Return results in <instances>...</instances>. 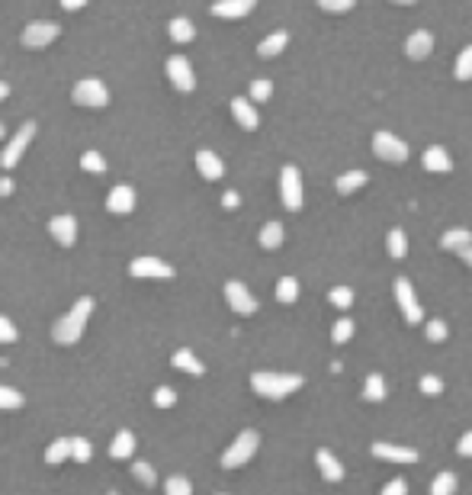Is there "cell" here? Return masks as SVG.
Masks as SVG:
<instances>
[{"mask_svg":"<svg viewBox=\"0 0 472 495\" xmlns=\"http://www.w3.org/2000/svg\"><path fill=\"white\" fill-rule=\"evenodd\" d=\"M19 338V331H17V325L7 319V315H0V345H13Z\"/></svg>","mask_w":472,"mask_h":495,"instance_id":"obj_25","label":"cell"},{"mask_svg":"<svg viewBox=\"0 0 472 495\" xmlns=\"http://www.w3.org/2000/svg\"><path fill=\"white\" fill-rule=\"evenodd\" d=\"M33 139H36V123H23V126H19V132L10 139V145L3 148V155H0V164H3V171L17 168L19 158L26 155V148H29V142H33Z\"/></svg>","mask_w":472,"mask_h":495,"instance_id":"obj_4","label":"cell"},{"mask_svg":"<svg viewBox=\"0 0 472 495\" xmlns=\"http://www.w3.org/2000/svg\"><path fill=\"white\" fill-rule=\"evenodd\" d=\"M257 447H260V434H257V431H241V434L235 437V444L222 453V466L225 470H238V466H244V463L257 453Z\"/></svg>","mask_w":472,"mask_h":495,"instance_id":"obj_2","label":"cell"},{"mask_svg":"<svg viewBox=\"0 0 472 495\" xmlns=\"http://www.w3.org/2000/svg\"><path fill=\"white\" fill-rule=\"evenodd\" d=\"M373 453L379 460H389V463H418V450H408V447H395V444H386V441H376Z\"/></svg>","mask_w":472,"mask_h":495,"instance_id":"obj_11","label":"cell"},{"mask_svg":"<svg viewBox=\"0 0 472 495\" xmlns=\"http://www.w3.org/2000/svg\"><path fill=\"white\" fill-rule=\"evenodd\" d=\"M129 274L139 280H171L174 277V270L157 258H135L132 264H129Z\"/></svg>","mask_w":472,"mask_h":495,"instance_id":"obj_7","label":"cell"},{"mask_svg":"<svg viewBox=\"0 0 472 495\" xmlns=\"http://www.w3.org/2000/svg\"><path fill=\"white\" fill-rule=\"evenodd\" d=\"M347 335H350V325H347V322H340V325L334 328V338H338V341H344Z\"/></svg>","mask_w":472,"mask_h":495,"instance_id":"obj_32","label":"cell"},{"mask_svg":"<svg viewBox=\"0 0 472 495\" xmlns=\"http://www.w3.org/2000/svg\"><path fill=\"white\" fill-rule=\"evenodd\" d=\"M174 402H177V393H174L171 386L155 389V405H157V409H171Z\"/></svg>","mask_w":472,"mask_h":495,"instance_id":"obj_26","label":"cell"},{"mask_svg":"<svg viewBox=\"0 0 472 495\" xmlns=\"http://www.w3.org/2000/svg\"><path fill=\"white\" fill-rule=\"evenodd\" d=\"M164 492L167 495H193V486H190V479L187 476H171L164 482Z\"/></svg>","mask_w":472,"mask_h":495,"instance_id":"obj_21","label":"cell"},{"mask_svg":"<svg viewBox=\"0 0 472 495\" xmlns=\"http://www.w3.org/2000/svg\"><path fill=\"white\" fill-rule=\"evenodd\" d=\"M366 399H370V402H379L382 399V379L379 377H370V383H366Z\"/></svg>","mask_w":472,"mask_h":495,"instance_id":"obj_27","label":"cell"},{"mask_svg":"<svg viewBox=\"0 0 472 495\" xmlns=\"http://www.w3.org/2000/svg\"><path fill=\"white\" fill-rule=\"evenodd\" d=\"M225 296H228V302H232V309L241 312V315H248V312L257 309V302L251 299L248 290H244L241 283H228V286H225Z\"/></svg>","mask_w":472,"mask_h":495,"instance_id":"obj_13","label":"cell"},{"mask_svg":"<svg viewBox=\"0 0 472 495\" xmlns=\"http://www.w3.org/2000/svg\"><path fill=\"white\" fill-rule=\"evenodd\" d=\"M58 26L55 23H29L23 29V45L26 49H33V52H39V49H49L55 39H58Z\"/></svg>","mask_w":472,"mask_h":495,"instance_id":"obj_6","label":"cell"},{"mask_svg":"<svg viewBox=\"0 0 472 495\" xmlns=\"http://www.w3.org/2000/svg\"><path fill=\"white\" fill-rule=\"evenodd\" d=\"M459 482H456L453 473H437L434 476V486H431V495H456Z\"/></svg>","mask_w":472,"mask_h":495,"instance_id":"obj_17","label":"cell"},{"mask_svg":"<svg viewBox=\"0 0 472 495\" xmlns=\"http://www.w3.org/2000/svg\"><path fill=\"white\" fill-rule=\"evenodd\" d=\"M132 450H135L132 431H119V434L113 437V444H109V457H113V460H125V457H132Z\"/></svg>","mask_w":472,"mask_h":495,"instance_id":"obj_14","label":"cell"},{"mask_svg":"<svg viewBox=\"0 0 472 495\" xmlns=\"http://www.w3.org/2000/svg\"><path fill=\"white\" fill-rule=\"evenodd\" d=\"M0 139H3V123H0Z\"/></svg>","mask_w":472,"mask_h":495,"instance_id":"obj_37","label":"cell"},{"mask_svg":"<svg viewBox=\"0 0 472 495\" xmlns=\"http://www.w3.org/2000/svg\"><path fill=\"white\" fill-rule=\"evenodd\" d=\"M7 97H10V84H3V81H0V103L7 100Z\"/></svg>","mask_w":472,"mask_h":495,"instance_id":"obj_36","label":"cell"},{"mask_svg":"<svg viewBox=\"0 0 472 495\" xmlns=\"http://www.w3.org/2000/svg\"><path fill=\"white\" fill-rule=\"evenodd\" d=\"M251 386L264 399H283L286 393L302 386V377H276V373H254L251 377Z\"/></svg>","mask_w":472,"mask_h":495,"instance_id":"obj_3","label":"cell"},{"mask_svg":"<svg viewBox=\"0 0 472 495\" xmlns=\"http://www.w3.org/2000/svg\"><path fill=\"white\" fill-rule=\"evenodd\" d=\"M81 168L87 174H107V158L100 151H84L81 155Z\"/></svg>","mask_w":472,"mask_h":495,"instance_id":"obj_18","label":"cell"},{"mask_svg":"<svg viewBox=\"0 0 472 495\" xmlns=\"http://www.w3.org/2000/svg\"><path fill=\"white\" fill-rule=\"evenodd\" d=\"M421 389H424V393H440V383H437L434 377H427V379L421 383Z\"/></svg>","mask_w":472,"mask_h":495,"instance_id":"obj_30","label":"cell"},{"mask_svg":"<svg viewBox=\"0 0 472 495\" xmlns=\"http://www.w3.org/2000/svg\"><path fill=\"white\" fill-rule=\"evenodd\" d=\"M382 495H408V482L405 479H392L382 486Z\"/></svg>","mask_w":472,"mask_h":495,"instance_id":"obj_28","label":"cell"},{"mask_svg":"<svg viewBox=\"0 0 472 495\" xmlns=\"http://www.w3.org/2000/svg\"><path fill=\"white\" fill-rule=\"evenodd\" d=\"M292 293H296V286H292V283H283L280 286V299H292Z\"/></svg>","mask_w":472,"mask_h":495,"instance_id":"obj_34","label":"cell"},{"mask_svg":"<svg viewBox=\"0 0 472 495\" xmlns=\"http://www.w3.org/2000/svg\"><path fill=\"white\" fill-rule=\"evenodd\" d=\"M167 77H171V84L177 91H193V71H190V61L174 55V58H167Z\"/></svg>","mask_w":472,"mask_h":495,"instance_id":"obj_10","label":"cell"},{"mask_svg":"<svg viewBox=\"0 0 472 495\" xmlns=\"http://www.w3.org/2000/svg\"><path fill=\"white\" fill-rule=\"evenodd\" d=\"M91 312H93V299L91 296H81V299L71 306V312H65V315L55 322L52 338H55L58 345H65V347L77 345L81 335H84V325H87V319H91Z\"/></svg>","mask_w":472,"mask_h":495,"instance_id":"obj_1","label":"cell"},{"mask_svg":"<svg viewBox=\"0 0 472 495\" xmlns=\"http://www.w3.org/2000/svg\"><path fill=\"white\" fill-rule=\"evenodd\" d=\"M61 7L65 10H81V7H87V0H61Z\"/></svg>","mask_w":472,"mask_h":495,"instance_id":"obj_33","label":"cell"},{"mask_svg":"<svg viewBox=\"0 0 472 495\" xmlns=\"http://www.w3.org/2000/svg\"><path fill=\"white\" fill-rule=\"evenodd\" d=\"M93 457V447L87 437H71V460L77 463H87Z\"/></svg>","mask_w":472,"mask_h":495,"instance_id":"obj_20","label":"cell"},{"mask_svg":"<svg viewBox=\"0 0 472 495\" xmlns=\"http://www.w3.org/2000/svg\"><path fill=\"white\" fill-rule=\"evenodd\" d=\"M107 210L113 212V216H129V212L135 210V190L132 187H125V184L113 187L109 196H107Z\"/></svg>","mask_w":472,"mask_h":495,"instance_id":"obj_9","label":"cell"},{"mask_svg":"<svg viewBox=\"0 0 472 495\" xmlns=\"http://www.w3.org/2000/svg\"><path fill=\"white\" fill-rule=\"evenodd\" d=\"M132 476L139 479L141 486H155V482H157L155 466H148V463H132Z\"/></svg>","mask_w":472,"mask_h":495,"instance_id":"obj_24","label":"cell"},{"mask_svg":"<svg viewBox=\"0 0 472 495\" xmlns=\"http://www.w3.org/2000/svg\"><path fill=\"white\" fill-rule=\"evenodd\" d=\"M315 460H318V470H322V476L328 479V482H340V479H344V466H340V460L331 450H318Z\"/></svg>","mask_w":472,"mask_h":495,"instance_id":"obj_12","label":"cell"},{"mask_svg":"<svg viewBox=\"0 0 472 495\" xmlns=\"http://www.w3.org/2000/svg\"><path fill=\"white\" fill-rule=\"evenodd\" d=\"M196 164H199V174H206L209 180H212V177H219V171H222V164H219V158L212 155V151H199Z\"/></svg>","mask_w":472,"mask_h":495,"instance_id":"obj_19","label":"cell"},{"mask_svg":"<svg viewBox=\"0 0 472 495\" xmlns=\"http://www.w3.org/2000/svg\"><path fill=\"white\" fill-rule=\"evenodd\" d=\"M171 36H174V42H190L193 39L190 19H174V23H171Z\"/></svg>","mask_w":472,"mask_h":495,"instance_id":"obj_23","label":"cell"},{"mask_svg":"<svg viewBox=\"0 0 472 495\" xmlns=\"http://www.w3.org/2000/svg\"><path fill=\"white\" fill-rule=\"evenodd\" d=\"M49 232L61 248H74L77 242V219L74 216H52L49 219Z\"/></svg>","mask_w":472,"mask_h":495,"instance_id":"obj_8","label":"cell"},{"mask_svg":"<svg viewBox=\"0 0 472 495\" xmlns=\"http://www.w3.org/2000/svg\"><path fill=\"white\" fill-rule=\"evenodd\" d=\"M171 363H174L177 370H187V373H193V377H203V373H206V367H203V363H199L190 351H177L174 357H171Z\"/></svg>","mask_w":472,"mask_h":495,"instance_id":"obj_15","label":"cell"},{"mask_svg":"<svg viewBox=\"0 0 472 495\" xmlns=\"http://www.w3.org/2000/svg\"><path fill=\"white\" fill-rule=\"evenodd\" d=\"M23 393H17V389L10 386H0V409H23Z\"/></svg>","mask_w":472,"mask_h":495,"instance_id":"obj_22","label":"cell"},{"mask_svg":"<svg viewBox=\"0 0 472 495\" xmlns=\"http://www.w3.org/2000/svg\"><path fill=\"white\" fill-rule=\"evenodd\" d=\"M71 457V437H58V441H52L49 444V450H45V463H61V460H68Z\"/></svg>","mask_w":472,"mask_h":495,"instance_id":"obj_16","label":"cell"},{"mask_svg":"<svg viewBox=\"0 0 472 495\" xmlns=\"http://www.w3.org/2000/svg\"><path fill=\"white\" fill-rule=\"evenodd\" d=\"M13 194V180L10 177H0V196H10Z\"/></svg>","mask_w":472,"mask_h":495,"instance_id":"obj_31","label":"cell"},{"mask_svg":"<svg viewBox=\"0 0 472 495\" xmlns=\"http://www.w3.org/2000/svg\"><path fill=\"white\" fill-rule=\"evenodd\" d=\"M456 450L463 453V457H472V431H469V434L459 437V447H456Z\"/></svg>","mask_w":472,"mask_h":495,"instance_id":"obj_29","label":"cell"},{"mask_svg":"<svg viewBox=\"0 0 472 495\" xmlns=\"http://www.w3.org/2000/svg\"><path fill=\"white\" fill-rule=\"evenodd\" d=\"M71 100L77 103V107H91V109H100L109 103V91L103 84H100L97 77H87V81H81V84L74 87V93H71Z\"/></svg>","mask_w":472,"mask_h":495,"instance_id":"obj_5","label":"cell"},{"mask_svg":"<svg viewBox=\"0 0 472 495\" xmlns=\"http://www.w3.org/2000/svg\"><path fill=\"white\" fill-rule=\"evenodd\" d=\"M447 335V328H440V325H431V338H443Z\"/></svg>","mask_w":472,"mask_h":495,"instance_id":"obj_35","label":"cell"}]
</instances>
